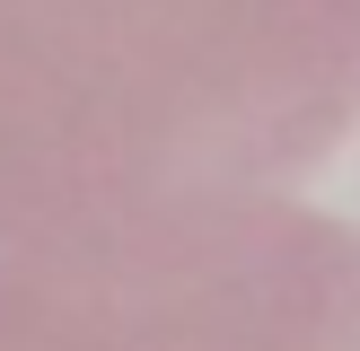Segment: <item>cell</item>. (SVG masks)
I'll return each mask as SVG.
<instances>
[{"instance_id": "obj_1", "label": "cell", "mask_w": 360, "mask_h": 351, "mask_svg": "<svg viewBox=\"0 0 360 351\" xmlns=\"http://www.w3.org/2000/svg\"><path fill=\"white\" fill-rule=\"evenodd\" d=\"M360 114V0H0V246L264 193Z\"/></svg>"}, {"instance_id": "obj_2", "label": "cell", "mask_w": 360, "mask_h": 351, "mask_svg": "<svg viewBox=\"0 0 360 351\" xmlns=\"http://www.w3.org/2000/svg\"><path fill=\"white\" fill-rule=\"evenodd\" d=\"M0 351H360V228L202 193L0 246Z\"/></svg>"}]
</instances>
